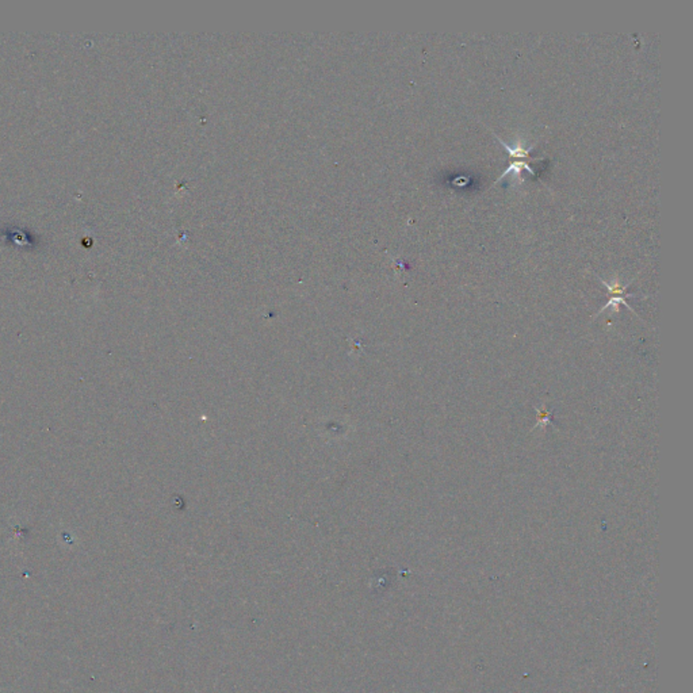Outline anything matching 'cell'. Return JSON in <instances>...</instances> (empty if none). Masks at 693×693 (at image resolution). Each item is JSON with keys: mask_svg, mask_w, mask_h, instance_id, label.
Instances as JSON below:
<instances>
[{"mask_svg": "<svg viewBox=\"0 0 693 693\" xmlns=\"http://www.w3.org/2000/svg\"><path fill=\"white\" fill-rule=\"evenodd\" d=\"M493 134L497 137L498 143L501 144V145H503V146L508 150V155H510V158H517V159H531L532 162H540V160H542V158H531V149H526V148H523L520 144H517V145L513 148V146H510L508 144L505 143L504 140H501V139H500V137H498L494 132H493Z\"/></svg>", "mask_w": 693, "mask_h": 693, "instance_id": "obj_1", "label": "cell"}, {"mask_svg": "<svg viewBox=\"0 0 693 693\" xmlns=\"http://www.w3.org/2000/svg\"><path fill=\"white\" fill-rule=\"evenodd\" d=\"M522 169H527L530 174H535V171L532 169L530 164L526 163V162H514V163L510 164V167L504 171V174L497 179V181H501L503 178H505L507 175H510L512 172L514 174H522Z\"/></svg>", "mask_w": 693, "mask_h": 693, "instance_id": "obj_2", "label": "cell"}]
</instances>
